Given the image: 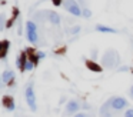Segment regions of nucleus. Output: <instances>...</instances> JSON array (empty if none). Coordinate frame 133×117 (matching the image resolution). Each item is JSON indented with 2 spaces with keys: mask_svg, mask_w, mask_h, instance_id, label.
Listing matches in <instances>:
<instances>
[{
  "mask_svg": "<svg viewBox=\"0 0 133 117\" xmlns=\"http://www.w3.org/2000/svg\"><path fill=\"white\" fill-rule=\"evenodd\" d=\"M24 99L32 111H37V103H36V94H35V80L30 79L24 87Z\"/></svg>",
  "mask_w": 133,
  "mask_h": 117,
  "instance_id": "2",
  "label": "nucleus"
},
{
  "mask_svg": "<svg viewBox=\"0 0 133 117\" xmlns=\"http://www.w3.org/2000/svg\"><path fill=\"white\" fill-rule=\"evenodd\" d=\"M16 74L13 70H10V68H6V70H3V73H2V86H7V84H12L13 80H15Z\"/></svg>",
  "mask_w": 133,
  "mask_h": 117,
  "instance_id": "8",
  "label": "nucleus"
},
{
  "mask_svg": "<svg viewBox=\"0 0 133 117\" xmlns=\"http://www.w3.org/2000/svg\"><path fill=\"white\" fill-rule=\"evenodd\" d=\"M3 107L6 108L7 111H15V108H16L15 99H13L12 96H4L3 97Z\"/></svg>",
  "mask_w": 133,
  "mask_h": 117,
  "instance_id": "9",
  "label": "nucleus"
},
{
  "mask_svg": "<svg viewBox=\"0 0 133 117\" xmlns=\"http://www.w3.org/2000/svg\"><path fill=\"white\" fill-rule=\"evenodd\" d=\"M63 7L66 11H69L70 14H73L75 17L82 16V7L79 6V3L76 0H63Z\"/></svg>",
  "mask_w": 133,
  "mask_h": 117,
  "instance_id": "6",
  "label": "nucleus"
},
{
  "mask_svg": "<svg viewBox=\"0 0 133 117\" xmlns=\"http://www.w3.org/2000/svg\"><path fill=\"white\" fill-rule=\"evenodd\" d=\"M96 31H99V33H119L116 29L104 26V24H96Z\"/></svg>",
  "mask_w": 133,
  "mask_h": 117,
  "instance_id": "12",
  "label": "nucleus"
},
{
  "mask_svg": "<svg viewBox=\"0 0 133 117\" xmlns=\"http://www.w3.org/2000/svg\"><path fill=\"white\" fill-rule=\"evenodd\" d=\"M73 117H93V114L89 113V111H80V113L75 114Z\"/></svg>",
  "mask_w": 133,
  "mask_h": 117,
  "instance_id": "17",
  "label": "nucleus"
},
{
  "mask_svg": "<svg viewBox=\"0 0 133 117\" xmlns=\"http://www.w3.org/2000/svg\"><path fill=\"white\" fill-rule=\"evenodd\" d=\"M124 117H133V108H127L124 111Z\"/></svg>",
  "mask_w": 133,
  "mask_h": 117,
  "instance_id": "21",
  "label": "nucleus"
},
{
  "mask_svg": "<svg viewBox=\"0 0 133 117\" xmlns=\"http://www.w3.org/2000/svg\"><path fill=\"white\" fill-rule=\"evenodd\" d=\"M35 19L37 20V22H44V20H47V22H50L52 24H55V26L60 24V14H59L57 11H55V10L37 11V13L35 14Z\"/></svg>",
  "mask_w": 133,
  "mask_h": 117,
  "instance_id": "3",
  "label": "nucleus"
},
{
  "mask_svg": "<svg viewBox=\"0 0 133 117\" xmlns=\"http://www.w3.org/2000/svg\"><path fill=\"white\" fill-rule=\"evenodd\" d=\"M76 2L79 3V6H80L82 9H86V7H89V6H87V0H76Z\"/></svg>",
  "mask_w": 133,
  "mask_h": 117,
  "instance_id": "19",
  "label": "nucleus"
},
{
  "mask_svg": "<svg viewBox=\"0 0 133 117\" xmlns=\"http://www.w3.org/2000/svg\"><path fill=\"white\" fill-rule=\"evenodd\" d=\"M6 13H2L0 14V31L6 30Z\"/></svg>",
  "mask_w": 133,
  "mask_h": 117,
  "instance_id": "14",
  "label": "nucleus"
},
{
  "mask_svg": "<svg viewBox=\"0 0 133 117\" xmlns=\"http://www.w3.org/2000/svg\"><path fill=\"white\" fill-rule=\"evenodd\" d=\"M90 56H92V60H96V59H97V49H96V47L92 49V53H90Z\"/></svg>",
  "mask_w": 133,
  "mask_h": 117,
  "instance_id": "20",
  "label": "nucleus"
},
{
  "mask_svg": "<svg viewBox=\"0 0 133 117\" xmlns=\"http://www.w3.org/2000/svg\"><path fill=\"white\" fill-rule=\"evenodd\" d=\"M80 31H82V26H73V27L67 29V30H66V33L69 34V36H75V34L80 33Z\"/></svg>",
  "mask_w": 133,
  "mask_h": 117,
  "instance_id": "13",
  "label": "nucleus"
},
{
  "mask_svg": "<svg viewBox=\"0 0 133 117\" xmlns=\"http://www.w3.org/2000/svg\"><path fill=\"white\" fill-rule=\"evenodd\" d=\"M117 70L119 71H127V70H129V67L126 66V67H120V68H117Z\"/></svg>",
  "mask_w": 133,
  "mask_h": 117,
  "instance_id": "23",
  "label": "nucleus"
},
{
  "mask_svg": "<svg viewBox=\"0 0 133 117\" xmlns=\"http://www.w3.org/2000/svg\"><path fill=\"white\" fill-rule=\"evenodd\" d=\"M82 17H84V19H89V17H92V10H90L89 7L82 9Z\"/></svg>",
  "mask_w": 133,
  "mask_h": 117,
  "instance_id": "16",
  "label": "nucleus"
},
{
  "mask_svg": "<svg viewBox=\"0 0 133 117\" xmlns=\"http://www.w3.org/2000/svg\"><path fill=\"white\" fill-rule=\"evenodd\" d=\"M109 104L110 107H112V110H116V111H120V110H124V108L129 106V103H127L126 99H123V97L120 96H115V97H110L109 100Z\"/></svg>",
  "mask_w": 133,
  "mask_h": 117,
  "instance_id": "7",
  "label": "nucleus"
},
{
  "mask_svg": "<svg viewBox=\"0 0 133 117\" xmlns=\"http://www.w3.org/2000/svg\"><path fill=\"white\" fill-rule=\"evenodd\" d=\"M35 68V61L32 60H27V64H26V71H32Z\"/></svg>",
  "mask_w": 133,
  "mask_h": 117,
  "instance_id": "18",
  "label": "nucleus"
},
{
  "mask_svg": "<svg viewBox=\"0 0 133 117\" xmlns=\"http://www.w3.org/2000/svg\"><path fill=\"white\" fill-rule=\"evenodd\" d=\"M129 96H130V97H132V99H133V86H132V87H130V90H129Z\"/></svg>",
  "mask_w": 133,
  "mask_h": 117,
  "instance_id": "24",
  "label": "nucleus"
},
{
  "mask_svg": "<svg viewBox=\"0 0 133 117\" xmlns=\"http://www.w3.org/2000/svg\"><path fill=\"white\" fill-rule=\"evenodd\" d=\"M83 108V101L77 99H70L64 106V116H75V114L80 113Z\"/></svg>",
  "mask_w": 133,
  "mask_h": 117,
  "instance_id": "5",
  "label": "nucleus"
},
{
  "mask_svg": "<svg viewBox=\"0 0 133 117\" xmlns=\"http://www.w3.org/2000/svg\"><path fill=\"white\" fill-rule=\"evenodd\" d=\"M100 117H112V107H110V104H109L107 100L100 107Z\"/></svg>",
  "mask_w": 133,
  "mask_h": 117,
  "instance_id": "11",
  "label": "nucleus"
},
{
  "mask_svg": "<svg viewBox=\"0 0 133 117\" xmlns=\"http://www.w3.org/2000/svg\"><path fill=\"white\" fill-rule=\"evenodd\" d=\"M86 64L90 70H95V71H102V68H103V67H97V64H96L95 61H87Z\"/></svg>",
  "mask_w": 133,
  "mask_h": 117,
  "instance_id": "15",
  "label": "nucleus"
},
{
  "mask_svg": "<svg viewBox=\"0 0 133 117\" xmlns=\"http://www.w3.org/2000/svg\"><path fill=\"white\" fill-rule=\"evenodd\" d=\"M26 37L29 43L32 44H37L39 43V31H37V24L33 20H27L26 22Z\"/></svg>",
  "mask_w": 133,
  "mask_h": 117,
  "instance_id": "4",
  "label": "nucleus"
},
{
  "mask_svg": "<svg viewBox=\"0 0 133 117\" xmlns=\"http://www.w3.org/2000/svg\"><path fill=\"white\" fill-rule=\"evenodd\" d=\"M53 2V4L55 6H60V4H63V0H52Z\"/></svg>",
  "mask_w": 133,
  "mask_h": 117,
  "instance_id": "22",
  "label": "nucleus"
},
{
  "mask_svg": "<svg viewBox=\"0 0 133 117\" xmlns=\"http://www.w3.org/2000/svg\"><path fill=\"white\" fill-rule=\"evenodd\" d=\"M100 64L107 70H116L120 66V54L115 49H107L100 57Z\"/></svg>",
  "mask_w": 133,
  "mask_h": 117,
  "instance_id": "1",
  "label": "nucleus"
},
{
  "mask_svg": "<svg viewBox=\"0 0 133 117\" xmlns=\"http://www.w3.org/2000/svg\"><path fill=\"white\" fill-rule=\"evenodd\" d=\"M26 64H27V59H26V54L24 53H20V56L16 59V66H17V68L23 73V71H26Z\"/></svg>",
  "mask_w": 133,
  "mask_h": 117,
  "instance_id": "10",
  "label": "nucleus"
}]
</instances>
